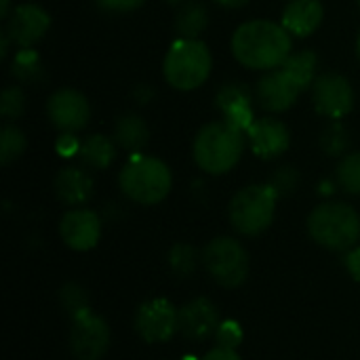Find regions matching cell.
<instances>
[{"mask_svg": "<svg viewBox=\"0 0 360 360\" xmlns=\"http://www.w3.org/2000/svg\"><path fill=\"white\" fill-rule=\"evenodd\" d=\"M116 148H118V143L114 141V137L95 133V135H89L80 143L78 160L82 162V167H86L91 171H103L114 162Z\"/></svg>", "mask_w": 360, "mask_h": 360, "instance_id": "obj_21", "label": "cell"}, {"mask_svg": "<svg viewBox=\"0 0 360 360\" xmlns=\"http://www.w3.org/2000/svg\"><path fill=\"white\" fill-rule=\"evenodd\" d=\"M354 89L350 80L335 72L319 74L312 82V103L321 116L340 120L354 110Z\"/></svg>", "mask_w": 360, "mask_h": 360, "instance_id": "obj_9", "label": "cell"}, {"mask_svg": "<svg viewBox=\"0 0 360 360\" xmlns=\"http://www.w3.org/2000/svg\"><path fill=\"white\" fill-rule=\"evenodd\" d=\"M51 27V15L34 2H23L13 8L4 32L19 49H32Z\"/></svg>", "mask_w": 360, "mask_h": 360, "instance_id": "obj_13", "label": "cell"}, {"mask_svg": "<svg viewBox=\"0 0 360 360\" xmlns=\"http://www.w3.org/2000/svg\"><path fill=\"white\" fill-rule=\"evenodd\" d=\"M11 74L21 84H36L44 78V65L32 49H19L13 57Z\"/></svg>", "mask_w": 360, "mask_h": 360, "instance_id": "obj_24", "label": "cell"}, {"mask_svg": "<svg viewBox=\"0 0 360 360\" xmlns=\"http://www.w3.org/2000/svg\"><path fill=\"white\" fill-rule=\"evenodd\" d=\"M169 2H186V0H169Z\"/></svg>", "mask_w": 360, "mask_h": 360, "instance_id": "obj_42", "label": "cell"}, {"mask_svg": "<svg viewBox=\"0 0 360 360\" xmlns=\"http://www.w3.org/2000/svg\"><path fill=\"white\" fill-rule=\"evenodd\" d=\"M321 148L329 156H346V152L350 150V133H348V129L340 120L329 124L321 135Z\"/></svg>", "mask_w": 360, "mask_h": 360, "instance_id": "obj_28", "label": "cell"}, {"mask_svg": "<svg viewBox=\"0 0 360 360\" xmlns=\"http://www.w3.org/2000/svg\"><path fill=\"white\" fill-rule=\"evenodd\" d=\"M25 146H27V139H25L23 131L11 122L4 124L0 131V162L11 165L25 152Z\"/></svg>", "mask_w": 360, "mask_h": 360, "instance_id": "obj_26", "label": "cell"}, {"mask_svg": "<svg viewBox=\"0 0 360 360\" xmlns=\"http://www.w3.org/2000/svg\"><path fill=\"white\" fill-rule=\"evenodd\" d=\"M356 53H359V59H360V34H359V38H356Z\"/></svg>", "mask_w": 360, "mask_h": 360, "instance_id": "obj_41", "label": "cell"}, {"mask_svg": "<svg viewBox=\"0 0 360 360\" xmlns=\"http://www.w3.org/2000/svg\"><path fill=\"white\" fill-rule=\"evenodd\" d=\"M59 236L63 245L72 251H91L101 238V219L95 211L84 207H74L59 221Z\"/></svg>", "mask_w": 360, "mask_h": 360, "instance_id": "obj_14", "label": "cell"}, {"mask_svg": "<svg viewBox=\"0 0 360 360\" xmlns=\"http://www.w3.org/2000/svg\"><path fill=\"white\" fill-rule=\"evenodd\" d=\"M135 331L148 344H165L179 331V310L165 297H152L139 306Z\"/></svg>", "mask_w": 360, "mask_h": 360, "instance_id": "obj_10", "label": "cell"}, {"mask_svg": "<svg viewBox=\"0 0 360 360\" xmlns=\"http://www.w3.org/2000/svg\"><path fill=\"white\" fill-rule=\"evenodd\" d=\"M297 181H300V173L295 171V167H281V169L274 173V177H272L270 184L274 186V190H276L281 196H285V194H291V192L295 190Z\"/></svg>", "mask_w": 360, "mask_h": 360, "instance_id": "obj_32", "label": "cell"}, {"mask_svg": "<svg viewBox=\"0 0 360 360\" xmlns=\"http://www.w3.org/2000/svg\"><path fill=\"white\" fill-rule=\"evenodd\" d=\"M308 234L327 251L348 253L360 240L359 211L340 200L321 202L308 215Z\"/></svg>", "mask_w": 360, "mask_h": 360, "instance_id": "obj_3", "label": "cell"}, {"mask_svg": "<svg viewBox=\"0 0 360 360\" xmlns=\"http://www.w3.org/2000/svg\"><path fill=\"white\" fill-rule=\"evenodd\" d=\"M55 194L68 207H82L93 196V179L82 167H65L55 177Z\"/></svg>", "mask_w": 360, "mask_h": 360, "instance_id": "obj_19", "label": "cell"}, {"mask_svg": "<svg viewBox=\"0 0 360 360\" xmlns=\"http://www.w3.org/2000/svg\"><path fill=\"white\" fill-rule=\"evenodd\" d=\"M25 112V93L19 84H11L2 91L0 97V114L6 122L21 118Z\"/></svg>", "mask_w": 360, "mask_h": 360, "instance_id": "obj_29", "label": "cell"}, {"mask_svg": "<svg viewBox=\"0 0 360 360\" xmlns=\"http://www.w3.org/2000/svg\"><path fill=\"white\" fill-rule=\"evenodd\" d=\"M217 4H221V6H226V8H240V6H245L249 0H215Z\"/></svg>", "mask_w": 360, "mask_h": 360, "instance_id": "obj_39", "label": "cell"}, {"mask_svg": "<svg viewBox=\"0 0 360 360\" xmlns=\"http://www.w3.org/2000/svg\"><path fill=\"white\" fill-rule=\"evenodd\" d=\"M243 338H245L243 327L236 321H221V325H219V329L215 333L217 344L221 348H230V350H236L243 344Z\"/></svg>", "mask_w": 360, "mask_h": 360, "instance_id": "obj_31", "label": "cell"}, {"mask_svg": "<svg viewBox=\"0 0 360 360\" xmlns=\"http://www.w3.org/2000/svg\"><path fill=\"white\" fill-rule=\"evenodd\" d=\"M281 194L272 184H253L234 194L228 207V217L232 228L243 236L264 234L276 215Z\"/></svg>", "mask_w": 360, "mask_h": 360, "instance_id": "obj_6", "label": "cell"}, {"mask_svg": "<svg viewBox=\"0 0 360 360\" xmlns=\"http://www.w3.org/2000/svg\"><path fill=\"white\" fill-rule=\"evenodd\" d=\"M8 44H11V38H8L6 32H2V34H0V59H6V55H8Z\"/></svg>", "mask_w": 360, "mask_h": 360, "instance_id": "obj_38", "label": "cell"}, {"mask_svg": "<svg viewBox=\"0 0 360 360\" xmlns=\"http://www.w3.org/2000/svg\"><path fill=\"white\" fill-rule=\"evenodd\" d=\"M114 141L122 150L139 154L150 143V127L139 114L127 112L114 122Z\"/></svg>", "mask_w": 360, "mask_h": 360, "instance_id": "obj_20", "label": "cell"}, {"mask_svg": "<svg viewBox=\"0 0 360 360\" xmlns=\"http://www.w3.org/2000/svg\"><path fill=\"white\" fill-rule=\"evenodd\" d=\"M283 68L304 86V89H312V82L316 80V70H319V55L310 49L306 51H297L291 53L289 59L283 63Z\"/></svg>", "mask_w": 360, "mask_h": 360, "instance_id": "obj_23", "label": "cell"}, {"mask_svg": "<svg viewBox=\"0 0 360 360\" xmlns=\"http://www.w3.org/2000/svg\"><path fill=\"white\" fill-rule=\"evenodd\" d=\"M247 139L253 154L262 160H274L283 156L291 146V133L287 124L274 116L255 118L247 129Z\"/></svg>", "mask_w": 360, "mask_h": 360, "instance_id": "obj_15", "label": "cell"}, {"mask_svg": "<svg viewBox=\"0 0 360 360\" xmlns=\"http://www.w3.org/2000/svg\"><path fill=\"white\" fill-rule=\"evenodd\" d=\"M11 13H13L11 11V0H0V15H2V19H8Z\"/></svg>", "mask_w": 360, "mask_h": 360, "instance_id": "obj_40", "label": "cell"}, {"mask_svg": "<svg viewBox=\"0 0 360 360\" xmlns=\"http://www.w3.org/2000/svg\"><path fill=\"white\" fill-rule=\"evenodd\" d=\"M335 181L346 194L360 196V152H348L342 156L335 169Z\"/></svg>", "mask_w": 360, "mask_h": 360, "instance_id": "obj_25", "label": "cell"}, {"mask_svg": "<svg viewBox=\"0 0 360 360\" xmlns=\"http://www.w3.org/2000/svg\"><path fill=\"white\" fill-rule=\"evenodd\" d=\"M217 110L224 114V120L247 131L253 124V91L243 82H228L219 89L215 99Z\"/></svg>", "mask_w": 360, "mask_h": 360, "instance_id": "obj_17", "label": "cell"}, {"mask_svg": "<svg viewBox=\"0 0 360 360\" xmlns=\"http://www.w3.org/2000/svg\"><path fill=\"white\" fill-rule=\"evenodd\" d=\"M198 266V253L192 245H186V243H177L171 247L169 251V268L175 276L179 278H188L194 274Z\"/></svg>", "mask_w": 360, "mask_h": 360, "instance_id": "obj_27", "label": "cell"}, {"mask_svg": "<svg viewBox=\"0 0 360 360\" xmlns=\"http://www.w3.org/2000/svg\"><path fill=\"white\" fill-rule=\"evenodd\" d=\"M219 325V308L207 297H196L179 310V333L190 342H205L213 338Z\"/></svg>", "mask_w": 360, "mask_h": 360, "instance_id": "obj_16", "label": "cell"}, {"mask_svg": "<svg viewBox=\"0 0 360 360\" xmlns=\"http://www.w3.org/2000/svg\"><path fill=\"white\" fill-rule=\"evenodd\" d=\"M306 89L281 65L276 70L266 72L257 86H255V99L259 101V108L270 112V114H283L287 110H291L300 95Z\"/></svg>", "mask_w": 360, "mask_h": 360, "instance_id": "obj_12", "label": "cell"}, {"mask_svg": "<svg viewBox=\"0 0 360 360\" xmlns=\"http://www.w3.org/2000/svg\"><path fill=\"white\" fill-rule=\"evenodd\" d=\"M68 344L76 360H101L110 348V327L101 316L86 310L72 319Z\"/></svg>", "mask_w": 360, "mask_h": 360, "instance_id": "obj_8", "label": "cell"}, {"mask_svg": "<svg viewBox=\"0 0 360 360\" xmlns=\"http://www.w3.org/2000/svg\"><path fill=\"white\" fill-rule=\"evenodd\" d=\"M232 55L249 70L270 72L281 68L293 53L291 34L283 23L268 19L245 21L232 34Z\"/></svg>", "mask_w": 360, "mask_h": 360, "instance_id": "obj_1", "label": "cell"}, {"mask_svg": "<svg viewBox=\"0 0 360 360\" xmlns=\"http://www.w3.org/2000/svg\"><path fill=\"white\" fill-rule=\"evenodd\" d=\"M80 143L82 141H78L74 133H61V137L57 139V152L61 156H78Z\"/></svg>", "mask_w": 360, "mask_h": 360, "instance_id": "obj_34", "label": "cell"}, {"mask_svg": "<svg viewBox=\"0 0 360 360\" xmlns=\"http://www.w3.org/2000/svg\"><path fill=\"white\" fill-rule=\"evenodd\" d=\"M344 266L348 270V274L360 283V245H356L354 249H350L344 257Z\"/></svg>", "mask_w": 360, "mask_h": 360, "instance_id": "obj_35", "label": "cell"}, {"mask_svg": "<svg viewBox=\"0 0 360 360\" xmlns=\"http://www.w3.org/2000/svg\"><path fill=\"white\" fill-rule=\"evenodd\" d=\"M46 116L61 133H80L91 120V103L76 89H57L46 101Z\"/></svg>", "mask_w": 360, "mask_h": 360, "instance_id": "obj_11", "label": "cell"}, {"mask_svg": "<svg viewBox=\"0 0 360 360\" xmlns=\"http://www.w3.org/2000/svg\"><path fill=\"white\" fill-rule=\"evenodd\" d=\"M152 95H154V91H150V89L143 86V84L135 89V99H137L139 103H148V101L152 99Z\"/></svg>", "mask_w": 360, "mask_h": 360, "instance_id": "obj_37", "label": "cell"}, {"mask_svg": "<svg viewBox=\"0 0 360 360\" xmlns=\"http://www.w3.org/2000/svg\"><path fill=\"white\" fill-rule=\"evenodd\" d=\"M323 17H325V8L321 0H291L283 11L281 23L291 36L308 38L321 27Z\"/></svg>", "mask_w": 360, "mask_h": 360, "instance_id": "obj_18", "label": "cell"}, {"mask_svg": "<svg viewBox=\"0 0 360 360\" xmlns=\"http://www.w3.org/2000/svg\"><path fill=\"white\" fill-rule=\"evenodd\" d=\"M359 6H360V0H359Z\"/></svg>", "mask_w": 360, "mask_h": 360, "instance_id": "obj_43", "label": "cell"}, {"mask_svg": "<svg viewBox=\"0 0 360 360\" xmlns=\"http://www.w3.org/2000/svg\"><path fill=\"white\" fill-rule=\"evenodd\" d=\"M120 192L143 207L162 202L173 188V173L169 165L156 156L133 154L118 175Z\"/></svg>", "mask_w": 360, "mask_h": 360, "instance_id": "obj_4", "label": "cell"}, {"mask_svg": "<svg viewBox=\"0 0 360 360\" xmlns=\"http://www.w3.org/2000/svg\"><path fill=\"white\" fill-rule=\"evenodd\" d=\"M202 266L209 276L226 287H240L251 270V259L247 249L232 236H217L202 249Z\"/></svg>", "mask_w": 360, "mask_h": 360, "instance_id": "obj_7", "label": "cell"}, {"mask_svg": "<svg viewBox=\"0 0 360 360\" xmlns=\"http://www.w3.org/2000/svg\"><path fill=\"white\" fill-rule=\"evenodd\" d=\"M200 360H243L238 356V352L236 350H230V348H221V346H217V348H213V350H209L205 356Z\"/></svg>", "mask_w": 360, "mask_h": 360, "instance_id": "obj_36", "label": "cell"}, {"mask_svg": "<svg viewBox=\"0 0 360 360\" xmlns=\"http://www.w3.org/2000/svg\"><path fill=\"white\" fill-rule=\"evenodd\" d=\"M247 148V131L228 120H213L205 124L192 146L194 162L209 175L230 173L243 158Z\"/></svg>", "mask_w": 360, "mask_h": 360, "instance_id": "obj_2", "label": "cell"}, {"mask_svg": "<svg viewBox=\"0 0 360 360\" xmlns=\"http://www.w3.org/2000/svg\"><path fill=\"white\" fill-rule=\"evenodd\" d=\"M99 8L108 13H133L143 6L146 0H95Z\"/></svg>", "mask_w": 360, "mask_h": 360, "instance_id": "obj_33", "label": "cell"}, {"mask_svg": "<svg viewBox=\"0 0 360 360\" xmlns=\"http://www.w3.org/2000/svg\"><path fill=\"white\" fill-rule=\"evenodd\" d=\"M213 55L200 38H177L162 61L165 80L177 91H194L207 82Z\"/></svg>", "mask_w": 360, "mask_h": 360, "instance_id": "obj_5", "label": "cell"}, {"mask_svg": "<svg viewBox=\"0 0 360 360\" xmlns=\"http://www.w3.org/2000/svg\"><path fill=\"white\" fill-rule=\"evenodd\" d=\"M209 25V13H207V6L192 0V2H186L179 13H177V19H175V30L179 34V38H198Z\"/></svg>", "mask_w": 360, "mask_h": 360, "instance_id": "obj_22", "label": "cell"}, {"mask_svg": "<svg viewBox=\"0 0 360 360\" xmlns=\"http://www.w3.org/2000/svg\"><path fill=\"white\" fill-rule=\"evenodd\" d=\"M59 302H61V308L70 314V319L91 310L89 308V297H86V291L76 285V283H68L63 285V289L59 291Z\"/></svg>", "mask_w": 360, "mask_h": 360, "instance_id": "obj_30", "label": "cell"}]
</instances>
